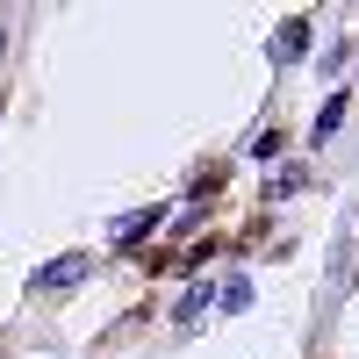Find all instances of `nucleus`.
<instances>
[{
  "mask_svg": "<svg viewBox=\"0 0 359 359\" xmlns=\"http://www.w3.org/2000/svg\"><path fill=\"white\" fill-rule=\"evenodd\" d=\"M94 280V259L86 252H57V259H43L36 273H29V294H36V302H65L72 287H86Z\"/></svg>",
  "mask_w": 359,
  "mask_h": 359,
  "instance_id": "1",
  "label": "nucleus"
},
{
  "mask_svg": "<svg viewBox=\"0 0 359 359\" xmlns=\"http://www.w3.org/2000/svg\"><path fill=\"white\" fill-rule=\"evenodd\" d=\"M302 50H309V15H294V22L273 29V65H294Z\"/></svg>",
  "mask_w": 359,
  "mask_h": 359,
  "instance_id": "2",
  "label": "nucleus"
},
{
  "mask_svg": "<svg viewBox=\"0 0 359 359\" xmlns=\"http://www.w3.org/2000/svg\"><path fill=\"white\" fill-rule=\"evenodd\" d=\"M165 223V208H144V216H123V223H115V245H123V252H137L144 245V237H151Z\"/></svg>",
  "mask_w": 359,
  "mask_h": 359,
  "instance_id": "3",
  "label": "nucleus"
},
{
  "mask_svg": "<svg viewBox=\"0 0 359 359\" xmlns=\"http://www.w3.org/2000/svg\"><path fill=\"white\" fill-rule=\"evenodd\" d=\"M223 187H230V165H223V158H208V165L187 180V194H194V201H216Z\"/></svg>",
  "mask_w": 359,
  "mask_h": 359,
  "instance_id": "4",
  "label": "nucleus"
},
{
  "mask_svg": "<svg viewBox=\"0 0 359 359\" xmlns=\"http://www.w3.org/2000/svg\"><path fill=\"white\" fill-rule=\"evenodd\" d=\"M208 309H216V287H208V280H194V287H187V302H180L172 316H180V331H187V323H201Z\"/></svg>",
  "mask_w": 359,
  "mask_h": 359,
  "instance_id": "5",
  "label": "nucleus"
},
{
  "mask_svg": "<svg viewBox=\"0 0 359 359\" xmlns=\"http://www.w3.org/2000/svg\"><path fill=\"white\" fill-rule=\"evenodd\" d=\"M338 123H345V94H331V101H323V115L309 123V144H316V151H323V144L338 137Z\"/></svg>",
  "mask_w": 359,
  "mask_h": 359,
  "instance_id": "6",
  "label": "nucleus"
},
{
  "mask_svg": "<svg viewBox=\"0 0 359 359\" xmlns=\"http://www.w3.org/2000/svg\"><path fill=\"white\" fill-rule=\"evenodd\" d=\"M216 302H223V309H245V302H252V280H245V273H230V280L216 287Z\"/></svg>",
  "mask_w": 359,
  "mask_h": 359,
  "instance_id": "7",
  "label": "nucleus"
},
{
  "mask_svg": "<svg viewBox=\"0 0 359 359\" xmlns=\"http://www.w3.org/2000/svg\"><path fill=\"white\" fill-rule=\"evenodd\" d=\"M245 151H252V158H280V130H259V137L245 144Z\"/></svg>",
  "mask_w": 359,
  "mask_h": 359,
  "instance_id": "8",
  "label": "nucleus"
}]
</instances>
